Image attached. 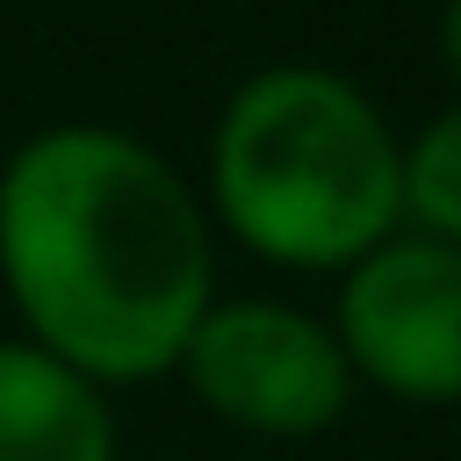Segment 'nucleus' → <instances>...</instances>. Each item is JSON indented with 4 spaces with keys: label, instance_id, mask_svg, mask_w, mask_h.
Returning a JSON list of instances; mask_svg holds the SVG:
<instances>
[{
    "label": "nucleus",
    "instance_id": "nucleus-6",
    "mask_svg": "<svg viewBox=\"0 0 461 461\" xmlns=\"http://www.w3.org/2000/svg\"><path fill=\"white\" fill-rule=\"evenodd\" d=\"M403 230L461 245V94L403 137Z\"/></svg>",
    "mask_w": 461,
    "mask_h": 461
},
{
    "label": "nucleus",
    "instance_id": "nucleus-4",
    "mask_svg": "<svg viewBox=\"0 0 461 461\" xmlns=\"http://www.w3.org/2000/svg\"><path fill=\"white\" fill-rule=\"evenodd\" d=\"M324 317L360 389L411 411H461V245L389 230L331 281Z\"/></svg>",
    "mask_w": 461,
    "mask_h": 461
},
{
    "label": "nucleus",
    "instance_id": "nucleus-2",
    "mask_svg": "<svg viewBox=\"0 0 461 461\" xmlns=\"http://www.w3.org/2000/svg\"><path fill=\"white\" fill-rule=\"evenodd\" d=\"M202 202L216 238L259 267L339 281L403 230V130L353 72L274 58L223 94L202 144Z\"/></svg>",
    "mask_w": 461,
    "mask_h": 461
},
{
    "label": "nucleus",
    "instance_id": "nucleus-8",
    "mask_svg": "<svg viewBox=\"0 0 461 461\" xmlns=\"http://www.w3.org/2000/svg\"><path fill=\"white\" fill-rule=\"evenodd\" d=\"M238 461H267V454H238Z\"/></svg>",
    "mask_w": 461,
    "mask_h": 461
},
{
    "label": "nucleus",
    "instance_id": "nucleus-1",
    "mask_svg": "<svg viewBox=\"0 0 461 461\" xmlns=\"http://www.w3.org/2000/svg\"><path fill=\"white\" fill-rule=\"evenodd\" d=\"M0 295L86 382H166L216 288L202 187L122 122H43L0 158Z\"/></svg>",
    "mask_w": 461,
    "mask_h": 461
},
{
    "label": "nucleus",
    "instance_id": "nucleus-7",
    "mask_svg": "<svg viewBox=\"0 0 461 461\" xmlns=\"http://www.w3.org/2000/svg\"><path fill=\"white\" fill-rule=\"evenodd\" d=\"M432 50H439L447 86L461 94V0H447V7H439V22H432Z\"/></svg>",
    "mask_w": 461,
    "mask_h": 461
},
{
    "label": "nucleus",
    "instance_id": "nucleus-3",
    "mask_svg": "<svg viewBox=\"0 0 461 461\" xmlns=\"http://www.w3.org/2000/svg\"><path fill=\"white\" fill-rule=\"evenodd\" d=\"M173 382L259 447L324 439L360 396L331 317L288 295H216L187 331Z\"/></svg>",
    "mask_w": 461,
    "mask_h": 461
},
{
    "label": "nucleus",
    "instance_id": "nucleus-5",
    "mask_svg": "<svg viewBox=\"0 0 461 461\" xmlns=\"http://www.w3.org/2000/svg\"><path fill=\"white\" fill-rule=\"evenodd\" d=\"M0 461H122L115 396L36 339H0Z\"/></svg>",
    "mask_w": 461,
    "mask_h": 461
}]
</instances>
